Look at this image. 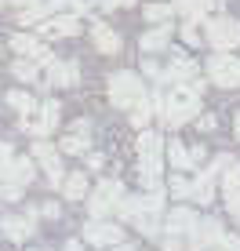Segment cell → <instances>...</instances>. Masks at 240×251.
<instances>
[{
  "label": "cell",
  "instance_id": "obj_1",
  "mask_svg": "<svg viewBox=\"0 0 240 251\" xmlns=\"http://www.w3.org/2000/svg\"><path fill=\"white\" fill-rule=\"evenodd\" d=\"M200 95H204V80L200 84H171L168 95H153V113L164 120L168 127H182L186 120H193L200 113Z\"/></svg>",
  "mask_w": 240,
  "mask_h": 251
},
{
  "label": "cell",
  "instance_id": "obj_2",
  "mask_svg": "<svg viewBox=\"0 0 240 251\" xmlns=\"http://www.w3.org/2000/svg\"><path fill=\"white\" fill-rule=\"evenodd\" d=\"M117 215L124 222H131L142 237H160V222H164V186L160 189H145V197H127L117 204Z\"/></svg>",
  "mask_w": 240,
  "mask_h": 251
},
{
  "label": "cell",
  "instance_id": "obj_3",
  "mask_svg": "<svg viewBox=\"0 0 240 251\" xmlns=\"http://www.w3.org/2000/svg\"><path fill=\"white\" fill-rule=\"evenodd\" d=\"M145 99V84L139 73H131V69H120V73L109 76V102H113L117 109H131L135 102Z\"/></svg>",
  "mask_w": 240,
  "mask_h": 251
},
{
  "label": "cell",
  "instance_id": "obj_4",
  "mask_svg": "<svg viewBox=\"0 0 240 251\" xmlns=\"http://www.w3.org/2000/svg\"><path fill=\"white\" fill-rule=\"evenodd\" d=\"M120 201H124V182H117V178H102V182L91 189V197H88L91 219H106V215H113Z\"/></svg>",
  "mask_w": 240,
  "mask_h": 251
},
{
  "label": "cell",
  "instance_id": "obj_5",
  "mask_svg": "<svg viewBox=\"0 0 240 251\" xmlns=\"http://www.w3.org/2000/svg\"><path fill=\"white\" fill-rule=\"evenodd\" d=\"M204 40H208L215 51H233L240 48V22L229 19V15H218L204 25Z\"/></svg>",
  "mask_w": 240,
  "mask_h": 251
},
{
  "label": "cell",
  "instance_id": "obj_6",
  "mask_svg": "<svg viewBox=\"0 0 240 251\" xmlns=\"http://www.w3.org/2000/svg\"><path fill=\"white\" fill-rule=\"evenodd\" d=\"M208 80L218 88H240V58L229 51H215L208 58Z\"/></svg>",
  "mask_w": 240,
  "mask_h": 251
},
{
  "label": "cell",
  "instance_id": "obj_7",
  "mask_svg": "<svg viewBox=\"0 0 240 251\" xmlns=\"http://www.w3.org/2000/svg\"><path fill=\"white\" fill-rule=\"evenodd\" d=\"M58 117H62V106H58L55 99H48V102H40L33 113H25L22 117V127L29 135H37V138H44V135H51L58 127Z\"/></svg>",
  "mask_w": 240,
  "mask_h": 251
},
{
  "label": "cell",
  "instance_id": "obj_8",
  "mask_svg": "<svg viewBox=\"0 0 240 251\" xmlns=\"http://www.w3.org/2000/svg\"><path fill=\"white\" fill-rule=\"evenodd\" d=\"M229 164V157H215L208 164V168L200 171V175L190 182V201H196V204H211L215 201V178H218V171Z\"/></svg>",
  "mask_w": 240,
  "mask_h": 251
},
{
  "label": "cell",
  "instance_id": "obj_9",
  "mask_svg": "<svg viewBox=\"0 0 240 251\" xmlns=\"http://www.w3.org/2000/svg\"><path fill=\"white\" fill-rule=\"evenodd\" d=\"M160 84H200V66L182 51H171V62L160 73Z\"/></svg>",
  "mask_w": 240,
  "mask_h": 251
},
{
  "label": "cell",
  "instance_id": "obj_10",
  "mask_svg": "<svg viewBox=\"0 0 240 251\" xmlns=\"http://www.w3.org/2000/svg\"><path fill=\"white\" fill-rule=\"evenodd\" d=\"M164 157L171 160V168L175 171H193V168H200L204 164V157H208V153H204V146H182L178 142V138H171V142L164 146Z\"/></svg>",
  "mask_w": 240,
  "mask_h": 251
},
{
  "label": "cell",
  "instance_id": "obj_11",
  "mask_svg": "<svg viewBox=\"0 0 240 251\" xmlns=\"http://www.w3.org/2000/svg\"><path fill=\"white\" fill-rule=\"evenodd\" d=\"M222 233L226 229H222L218 219H196V226L190 229V237H186V248L190 251H211Z\"/></svg>",
  "mask_w": 240,
  "mask_h": 251
},
{
  "label": "cell",
  "instance_id": "obj_12",
  "mask_svg": "<svg viewBox=\"0 0 240 251\" xmlns=\"http://www.w3.org/2000/svg\"><path fill=\"white\" fill-rule=\"evenodd\" d=\"M33 175H37V171H33V160L29 157H7L4 164H0V186H29L33 182Z\"/></svg>",
  "mask_w": 240,
  "mask_h": 251
},
{
  "label": "cell",
  "instance_id": "obj_13",
  "mask_svg": "<svg viewBox=\"0 0 240 251\" xmlns=\"http://www.w3.org/2000/svg\"><path fill=\"white\" fill-rule=\"evenodd\" d=\"M84 240H88L91 248H113L124 240V229L113 226V222H102V219H91L88 226H84Z\"/></svg>",
  "mask_w": 240,
  "mask_h": 251
},
{
  "label": "cell",
  "instance_id": "obj_14",
  "mask_svg": "<svg viewBox=\"0 0 240 251\" xmlns=\"http://www.w3.org/2000/svg\"><path fill=\"white\" fill-rule=\"evenodd\" d=\"M33 157H37V164L48 171V182L51 186H62L66 175H62V157L55 153V146L44 142V138H37V142H33Z\"/></svg>",
  "mask_w": 240,
  "mask_h": 251
},
{
  "label": "cell",
  "instance_id": "obj_15",
  "mask_svg": "<svg viewBox=\"0 0 240 251\" xmlns=\"http://www.w3.org/2000/svg\"><path fill=\"white\" fill-rule=\"evenodd\" d=\"M160 226H164V237L186 240V237H190V229L196 226V211H193V207H171Z\"/></svg>",
  "mask_w": 240,
  "mask_h": 251
},
{
  "label": "cell",
  "instance_id": "obj_16",
  "mask_svg": "<svg viewBox=\"0 0 240 251\" xmlns=\"http://www.w3.org/2000/svg\"><path fill=\"white\" fill-rule=\"evenodd\" d=\"M11 48L19 51L22 58H33V62H37V66H40V62L48 66L51 58H55V55H51V51H48L44 44H40L37 37H29V33H15V37H11Z\"/></svg>",
  "mask_w": 240,
  "mask_h": 251
},
{
  "label": "cell",
  "instance_id": "obj_17",
  "mask_svg": "<svg viewBox=\"0 0 240 251\" xmlns=\"http://www.w3.org/2000/svg\"><path fill=\"white\" fill-rule=\"evenodd\" d=\"M222 197H226L229 211L240 215V164H226L222 168Z\"/></svg>",
  "mask_w": 240,
  "mask_h": 251
},
{
  "label": "cell",
  "instance_id": "obj_18",
  "mask_svg": "<svg viewBox=\"0 0 240 251\" xmlns=\"http://www.w3.org/2000/svg\"><path fill=\"white\" fill-rule=\"evenodd\" d=\"M139 182L145 189L164 186V157H139Z\"/></svg>",
  "mask_w": 240,
  "mask_h": 251
},
{
  "label": "cell",
  "instance_id": "obj_19",
  "mask_svg": "<svg viewBox=\"0 0 240 251\" xmlns=\"http://www.w3.org/2000/svg\"><path fill=\"white\" fill-rule=\"evenodd\" d=\"M80 22L76 15H51L48 22H40V37H76Z\"/></svg>",
  "mask_w": 240,
  "mask_h": 251
},
{
  "label": "cell",
  "instance_id": "obj_20",
  "mask_svg": "<svg viewBox=\"0 0 240 251\" xmlns=\"http://www.w3.org/2000/svg\"><path fill=\"white\" fill-rule=\"evenodd\" d=\"M76 80H80L76 62H58V58L48 62V84H55V88H73Z\"/></svg>",
  "mask_w": 240,
  "mask_h": 251
},
{
  "label": "cell",
  "instance_id": "obj_21",
  "mask_svg": "<svg viewBox=\"0 0 240 251\" xmlns=\"http://www.w3.org/2000/svg\"><path fill=\"white\" fill-rule=\"evenodd\" d=\"M88 131H91V124H88V120H76V124H73V131L62 138V153H70V157H80V153H88V146H91Z\"/></svg>",
  "mask_w": 240,
  "mask_h": 251
},
{
  "label": "cell",
  "instance_id": "obj_22",
  "mask_svg": "<svg viewBox=\"0 0 240 251\" xmlns=\"http://www.w3.org/2000/svg\"><path fill=\"white\" fill-rule=\"evenodd\" d=\"M139 48L142 51H168L171 48V22H160V25H153L149 33H142V40H139Z\"/></svg>",
  "mask_w": 240,
  "mask_h": 251
},
{
  "label": "cell",
  "instance_id": "obj_23",
  "mask_svg": "<svg viewBox=\"0 0 240 251\" xmlns=\"http://www.w3.org/2000/svg\"><path fill=\"white\" fill-rule=\"evenodd\" d=\"M0 229H4L7 240H29L33 237V219L29 215H7V219L0 222Z\"/></svg>",
  "mask_w": 240,
  "mask_h": 251
},
{
  "label": "cell",
  "instance_id": "obj_24",
  "mask_svg": "<svg viewBox=\"0 0 240 251\" xmlns=\"http://www.w3.org/2000/svg\"><path fill=\"white\" fill-rule=\"evenodd\" d=\"M91 40H95V48L102 51V55H117V51H120V37L109 29L106 22H95V25H91Z\"/></svg>",
  "mask_w": 240,
  "mask_h": 251
},
{
  "label": "cell",
  "instance_id": "obj_25",
  "mask_svg": "<svg viewBox=\"0 0 240 251\" xmlns=\"http://www.w3.org/2000/svg\"><path fill=\"white\" fill-rule=\"evenodd\" d=\"M135 150H139V157H164V138H160L157 131L139 127V142H135Z\"/></svg>",
  "mask_w": 240,
  "mask_h": 251
},
{
  "label": "cell",
  "instance_id": "obj_26",
  "mask_svg": "<svg viewBox=\"0 0 240 251\" xmlns=\"http://www.w3.org/2000/svg\"><path fill=\"white\" fill-rule=\"evenodd\" d=\"M62 193L70 197V201H84V197H88V175H84V171L66 175L62 178Z\"/></svg>",
  "mask_w": 240,
  "mask_h": 251
},
{
  "label": "cell",
  "instance_id": "obj_27",
  "mask_svg": "<svg viewBox=\"0 0 240 251\" xmlns=\"http://www.w3.org/2000/svg\"><path fill=\"white\" fill-rule=\"evenodd\" d=\"M7 106L19 109V113L25 117V113H33V109H37V99H33L29 91H7Z\"/></svg>",
  "mask_w": 240,
  "mask_h": 251
},
{
  "label": "cell",
  "instance_id": "obj_28",
  "mask_svg": "<svg viewBox=\"0 0 240 251\" xmlns=\"http://www.w3.org/2000/svg\"><path fill=\"white\" fill-rule=\"evenodd\" d=\"M149 120H153V102H149V95H145L142 102H135V106H131V124L135 127H145Z\"/></svg>",
  "mask_w": 240,
  "mask_h": 251
},
{
  "label": "cell",
  "instance_id": "obj_29",
  "mask_svg": "<svg viewBox=\"0 0 240 251\" xmlns=\"http://www.w3.org/2000/svg\"><path fill=\"white\" fill-rule=\"evenodd\" d=\"M145 19H149V22H171V15H175V7H171V4H145Z\"/></svg>",
  "mask_w": 240,
  "mask_h": 251
},
{
  "label": "cell",
  "instance_id": "obj_30",
  "mask_svg": "<svg viewBox=\"0 0 240 251\" xmlns=\"http://www.w3.org/2000/svg\"><path fill=\"white\" fill-rule=\"evenodd\" d=\"M48 15H51V4H29V7L19 15V22H22V25H33V22L48 19Z\"/></svg>",
  "mask_w": 240,
  "mask_h": 251
},
{
  "label": "cell",
  "instance_id": "obj_31",
  "mask_svg": "<svg viewBox=\"0 0 240 251\" xmlns=\"http://www.w3.org/2000/svg\"><path fill=\"white\" fill-rule=\"evenodd\" d=\"M11 73L19 76V80L29 84V80H37V62H33V58H19V62L11 66Z\"/></svg>",
  "mask_w": 240,
  "mask_h": 251
},
{
  "label": "cell",
  "instance_id": "obj_32",
  "mask_svg": "<svg viewBox=\"0 0 240 251\" xmlns=\"http://www.w3.org/2000/svg\"><path fill=\"white\" fill-rule=\"evenodd\" d=\"M182 40H186V44H200V22H196V19H186L182 22Z\"/></svg>",
  "mask_w": 240,
  "mask_h": 251
},
{
  "label": "cell",
  "instance_id": "obj_33",
  "mask_svg": "<svg viewBox=\"0 0 240 251\" xmlns=\"http://www.w3.org/2000/svg\"><path fill=\"white\" fill-rule=\"evenodd\" d=\"M211 251H240V237H237V233H222Z\"/></svg>",
  "mask_w": 240,
  "mask_h": 251
},
{
  "label": "cell",
  "instance_id": "obj_34",
  "mask_svg": "<svg viewBox=\"0 0 240 251\" xmlns=\"http://www.w3.org/2000/svg\"><path fill=\"white\" fill-rule=\"evenodd\" d=\"M171 197L190 201V178H186V175H175V178H171Z\"/></svg>",
  "mask_w": 240,
  "mask_h": 251
},
{
  "label": "cell",
  "instance_id": "obj_35",
  "mask_svg": "<svg viewBox=\"0 0 240 251\" xmlns=\"http://www.w3.org/2000/svg\"><path fill=\"white\" fill-rule=\"evenodd\" d=\"M142 73H145V76H153V80H160V73H164V69H160L157 62H142Z\"/></svg>",
  "mask_w": 240,
  "mask_h": 251
},
{
  "label": "cell",
  "instance_id": "obj_36",
  "mask_svg": "<svg viewBox=\"0 0 240 251\" xmlns=\"http://www.w3.org/2000/svg\"><path fill=\"white\" fill-rule=\"evenodd\" d=\"M186 248V240H178V237H164V251H182Z\"/></svg>",
  "mask_w": 240,
  "mask_h": 251
},
{
  "label": "cell",
  "instance_id": "obj_37",
  "mask_svg": "<svg viewBox=\"0 0 240 251\" xmlns=\"http://www.w3.org/2000/svg\"><path fill=\"white\" fill-rule=\"evenodd\" d=\"M7 157H11V146H7V142H0V164H4Z\"/></svg>",
  "mask_w": 240,
  "mask_h": 251
},
{
  "label": "cell",
  "instance_id": "obj_38",
  "mask_svg": "<svg viewBox=\"0 0 240 251\" xmlns=\"http://www.w3.org/2000/svg\"><path fill=\"white\" fill-rule=\"evenodd\" d=\"M113 251H139L135 244H124V240H120V244H113Z\"/></svg>",
  "mask_w": 240,
  "mask_h": 251
},
{
  "label": "cell",
  "instance_id": "obj_39",
  "mask_svg": "<svg viewBox=\"0 0 240 251\" xmlns=\"http://www.w3.org/2000/svg\"><path fill=\"white\" fill-rule=\"evenodd\" d=\"M11 4H19V7H29V4H40V0H11Z\"/></svg>",
  "mask_w": 240,
  "mask_h": 251
},
{
  "label": "cell",
  "instance_id": "obj_40",
  "mask_svg": "<svg viewBox=\"0 0 240 251\" xmlns=\"http://www.w3.org/2000/svg\"><path fill=\"white\" fill-rule=\"evenodd\" d=\"M233 135L240 138V113H237V120H233Z\"/></svg>",
  "mask_w": 240,
  "mask_h": 251
},
{
  "label": "cell",
  "instance_id": "obj_41",
  "mask_svg": "<svg viewBox=\"0 0 240 251\" xmlns=\"http://www.w3.org/2000/svg\"><path fill=\"white\" fill-rule=\"evenodd\" d=\"M66 251H80V244H70V248H66Z\"/></svg>",
  "mask_w": 240,
  "mask_h": 251
}]
</instances>
